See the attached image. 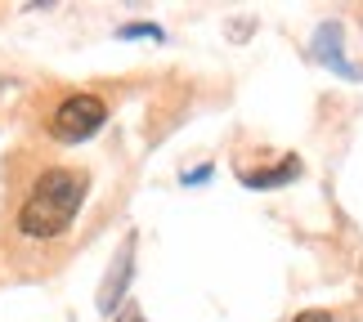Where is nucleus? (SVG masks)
Wrapping results in <instances>:
<instances>
[{"instance_id": "1", "label": "nucleus", "mask_w": 363, "mask_h": 322, "mask_svg": "<svg viewBox=\"0 0 363 322\" xmlns=\"http://www.w3.org/2000/svg\"><path fill=\"white\" fill-rule=\"evenodd\" d=\"M81 202H86V175L54 166V171H45L32 184V192H27V202L18 211V229L27 237H59L67 224L77 219Z\"/></svg>"}, {"instance_id": "2", "label": "nucleus", "mask_w": 363, "mask_h": 322, "mask_svg": "<svg viewBox=\"0 0 363 322\" xmlns=\"http://www.w3.org/2000/svg\"><path fill=\"white\" fill-rule=\"evenodd\" d=\"M104 121H108V103L99 99V94H72V99H63L59 108H54L50 134L63 139V144H81V139H90Z\"/></svg>"}, {"instance_id": "3", "label": "nucleus", "mask_w": 363, "mask_h": 322, "mask_svg": "<svg viewBox=\"0 0 363 322\" xmlns=\"http://www.w3.org/2000/svg\"><path fill=\"white\" fill-rule=\"evenodd\" d=\"M287 179H296V157H291L283 171H264V175H242V184L251 188H269V184H287Z\"/></svg>"}, {"instance_id": "4", "label": "nucleus", "mask_w": 363, "mask_h": 322, "mask_svg": "<svg viewBox=\"0 0 363 322\" xmlns=\"http://www.w3.org/2000/svg\"><path fill=\"white\" fill-rule=\"evenodd\" d=\"M121 40H162V27H152V23H130V27H121V32H117Z\"/></svg>"}, {"instance_id": "5", "label": "nucleus", "mask_w": 363, "mask_h": 322, "mask_svg": "<svg viewBox=\"0 0 363 322\" xmlns=\"http://www.w3.org/2000/svg\"><path fill=\"white\" fill-rule=\"evenodd\" d=\"M296 322H332V314H323V309H305Z\"/></svg>"}]
</instances>
